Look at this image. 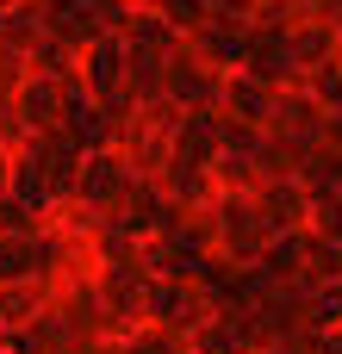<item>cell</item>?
I'll return each mask as SVG.
<instances>
[{"label":"cell","instance_id":"9a60e30c","mask_svg":"<svg viewBox=\"0 0 342 354\" xmlns=\"http://www.w3.org/2000/svg\"><path fill=\"white\" fill-rule=\"evenodd\" d=\"M299 87L324 106V118H336V112H342V56H336V62H324V68H312Z\"/></svg>","mask_w":342,"mask_h":354},{"label":"cell","instance_id":"5b68a950","mask_svg":"<svg viewBox=\"0 0 342 354\" xmlns=\"http://www.w3.org/2000/svg\"><path fill=\"white\" fill-rule=\"evenodd\" d=\"M218 118H231V124H243V131H268V118H274V87L255 81L249 68L224 75V87H218Z\"/></svg>","mask_w":342,"mask_h":354},{"label":"cell","instance_id":"ba28073f","mask_svg":"<svg viewBox=\"0 0 342 354\" xmlns=\"http://www.w3.org/2000/svg\"><path fill=\"white\" fill-rule=\"evenodd\" d=\"M218 143H224V118L218 112H181V124H174V156L181 162L212 168L218 162Z\"/></svg>","mask_w":342,"mask_h":354},{"label":"cell","instance_id":"d4e9b609","mask_svg":"<svg viewBox=\"0 0 342 354\" xmlns=\"http://www.w3.org/2000/svg\"><path fill=\"white\" fill-rule=\"evenodd\" d=\"M0 354H6V348H0Z\"/></svg>","mask_w":342,"mask_h":354},{"label":"cell","instance_id":"7402d4cb","mask_svg":"<svg viewBox=\"0 0 342 354\" xmlns=\"http://www.w3.org/2000/svg\"><path fill=\"white\" fill-rule=\"evenodd\" d=\"M12 6H19V0H0V19H6V12H12Z\"/></svg>","mask_w":342,"mask_h":354},{"label":"cell","instance_id":"3957f363","mask_svg":"<svg viewBox=\"0 0 342 354\" xmlns=\"http://www.w3.org/2000/svg\"><path fill=\"white\" fill-rule=\"evenodd\" d=\"M218 87H224V75L218 68H206L187 44L168 56V75H162V100L174 106V112H218Z\"/></svg>","mask_w":342,"mask_h":354},{"label":"cell","instance_id":"ac0fdd59","mask_svg":"<svg viewBox=\"0 0 342 354\" xmlns=\"http://www.w3.org/2000/svg\"><path fill=\"white\" fill-rule=\"evenodd\" d=\"M118 354H187V342L168 336V330H156V324H143V330H131V336L118 342Z\"/></svg>","mask_w":342,"mask_h":354},{"label":"cell","instance_id":"7c38bea8","mask_svg":"<svg viewBox=\"0 0 342 354\" xmlns=\"http://www.w3.org/2000/svg\"><path fill=\"white\" fill-rule=\"evenodd\" d=\"M187 354H255V348H249V336H243L231 317H206V324L187 336Z\"/></svg>","mask_w":342,"mask_h":354},{"label":"cell","instance_id":"277c9868","mask_svg":"<svg viewBox=\"0 0 342 354\" xmlns=\"http://www.w3.org/2000/svg\"><path fill=\"white\" fill-rule=\"evenodd\" d=\"M249 44H255V25H231V19H206V25L187 37V50H193L206 68H218V75H237V68L249 62Z\"/></svg>","mask_w":342,"mask_h":354},{"label":"cell","instance_id":"d6986e66","mask_svg":"<svg viewBox=\"0 0 342 354\" xmlns=\"http://www.w3.org/2000/svg\"><path fill=\"white\" fill-rule=\"evenodd\" d=\"M324 149H336V156H342V112H336V118H324Z\"/></svg>","mask_w":342,"mask_h":354},{"label":"cell","instance_id":"603a6c76","mask_svg":"<svg viewBox=\"0 0 342 354\" xmlns=\"http://www.w3.org/2000/svg\"><path fill=\"white\" fill-rule=\"evenodd\" d=\"M212 6H218V0H206V12H212Z\"/></svg>","mask_w":342,"mask_h":354},{"label":"cell","instance_id":"8992f818","mask_svg":"<svg viewBox=\"0 0 342 354\" xmlns=\"http://www.w3.org/2000/svg\"><path fill=\"white\" fill-rule=\"evenodd\" d=\"M255 218H262L268 236H299V230L312 224V193H305L299 180H262Z\"/></svg>","mask_w":342,"mask_h":354},{"label":"cell","instance_id":"30bf717a","mask_svg":"<svg viewBox=\"0 0 342 354\" xmlns=\"http://www.w3.org/2000/svg\"><path fill=\"white\" fill-rule=\"evenodd\" d=\"M44 311H50V286H44V280H19V286H0V336H12V330L37 324Z\"/></svg>","mask_w":342,"mask_h":354},{"label":"cell","instance_id":"2e32d148","mask_svg":"<svg viewBox=\"0 0 342 354\" xmlns=\"http://www.w3.org/2000/svg\"><path fill=\"white\" fill-rule=\"evenodd\" d=\"M312 236H324L330 249H342V199L336 193H312Z\"/></svg>","mask_w":342,"mask_h":354},{"label":"cell","instance_id":"44dd1931","mask_svg":"<svg viewBox=\"0 0 342 354\" xmlns=\"http://www.w3.org/2000/svg\"><path fill=\"white\" fill-rule=\"evenodd\" d=\"M6 187H12V156L0 149V199H6Z\"/></svg>","mask_w":342,"mask_h":354},{"label":"cell","instance_id":"52a82bcc","mask_svg":"<svg viewBox=\"0 0 342 354\" xmlns=\"http://www.w3.org/2000/svg\"><path fill=\"white\" fill-rule=\"evenodd\" d=\"M268 137H280V143H324V106L305 93V87H287V93H274V118H268Z\"/></svg>","mask_w":342,"mask_h":354},{"label":"cell","instance_id":"ffe728a7","mask_svg":"<svg viewBox=\"0 0 342 354\" xmlns=\"http://www.w3.org/2000/svg\"><path fill=\"white\" fill-rule=\"evenodd\" d=\"M75 354H118V342H112V336H100V342H75Z\"/></svg>","mask_w":342,"mask_h":354},{"label":"cell","instance_id":"8fae6325","mask_svg":"<svg viewBox=\"0 0 342 354\" xmlns=\"http://www.w3.org/2000/svg\"><path fill=\"white\" fill-rule=\"evenodd\" d=\"M299 268H305V230H299V236H268V249H262L255 274H262L268 286H293V280H299Z\"/></svg>","mask_w":342,"mask_h":354},{"label":"cell","instance_id":"6da1fadb","mask_svg":"<svg viewBox=\"0 0 342 354\" xmlns=\"http://www.w3.org/2000/svg\"><path fill=\"white\" fill-rule=\"evenodd\" d=\"M206 317H212V299L199 292L193 274H156V280H150V292H143V324H156V330H168V336L187 342Z\"/></svg>","mask_w":342,"mask_h":354},{"label":"cell","instance_id":"e0dca14e","mask_svg":"<svg viewBox=\"0 0 342 354\" xmlns=\"http://www.w3.org/2000/svg\"><path fill=\"white\" fill-rule=\"evenodd\" d=\"M44 224H50V218H44L37 205H25V199H12V193L0 199V236H37Z\"/></svg>","mask_w":342,"mask_h":354},{"label":"cell","instance_id":"5bb4252c","mask_svg":"<svg viewBox=\"0 0 342 354\" xmlns=\"http://www.w3.org/2000/svg\"><path fill=\"white\" fill-rule=\"evenodd\" d=\"M137 6H150V12L174 31V37H193V31L212 19V12H206V0H137Z\"/></svg>","mask_w":342,"mask_h":354},{"label":"cell","instance_id":"4fadbf2b","mask_svg":"<svg viewBox=\"0 0 342 354\" xmlns=\"http://www.w3.org/2000/svg\"><path fill=\"white\" fill-rule=\"evenodd\" d=\"M37 280V236H0V286Z\"/></svg>","mask_w":342,"mask_h":354},{"label":"cell","instance_id":"7a4b0ae2","mask_svg":"<svg viewBox=\"0 0 342 354\" xmlns=\"http://www.w3.org/2000/svg\"><path fill=\"white\" fill-rule=\"evenodd\" d=\"M137 187V174H131V162L118 156V149H87L81 156V168H75V205L81 212H93V218H106L112 205H125V193Z\"/></svg>","mask_w":342,"mask_h":354},{"label":"cell","instance_id":"cb8c5ba5","mask_svg":"<svg viewBox=\"0 0 342 354\" xmlns=\"http://www.w3.org/2000/svg\"><path fill=\"white\" fill-rule=\"evenodd\" d=\"M131 6H137V0H131Z\"/></svg>","mask_w":342,"mask_h":354},{"label":"cell","instance_id":"9c48e42d","mask_svg":"<svg viewBox=\"0 0 342 354\" xmlns=\"http://www.w3.org/2000/svg\"><path fill=\"white\" fill-rule=\"evenodd\" d=\"M287 50H293L299 75H312V68H324V62H336V56H342V31H336V25H324V19H299V25L287 31Z\"/></svg>","mask_w":342,"mask_h":354}]
</instances>
